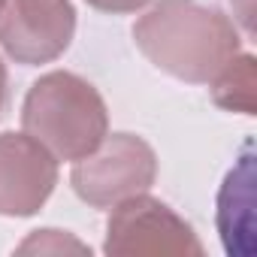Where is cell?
Masks as SVG:
<instances>
[{
	"instance_id": "cell-1",
	"label": "cell",
	"mask_w": 257,
	"mask_h": 257,
	"mask_svg": "<svg viewBox=\"0 0 257 257\" xmlns=\"http://www.w3.org/2000/svg\"><path fill=\"white\" fill-rule=\"evenodd\" d=\"M134 40L158 70L188 85H209L242 52L224 0H155L134 25Z\"/></svg>"
},
{
	"instance_id": "cell-2",
	"label": "cell",
	"mask_w": 257,
	"mask_h": 257,
	"mask_svg": "<svg viewBox=\"0 0 257 257\" xmlns=\"http://www.w3.org/2000/svg\"><path fill=\"white\" fill-rule=\"evenodd\" d=\"M22 127L58 161L76 164L106 140L109 112L88 79L52 70L31 85L22 106Z\"/></svg>"
},
{
	"instance_id": "cell-3",
	"label": "cell",
	"mask_w": 257,
	"mask_h": 257,
	"mask_svg": "<svg viewBox=\"0 0 257 257\" xmlns=\"http://www.w3.org/2000/svg\"><path fill=\"white\" fill-rule=\"evenodd\" d=\"M158 179V155L137 134H106V140L70 173V185L91 209H112L115 203L143 194Z\"/></svg>"
},
{
	"instance_id": "cell-4",
	"label": "cell",
	"mask_w": 257,
	"mask_h": 257,
	"mask_svg": "<svg viewBox=\"0 0 257 257\" xmlns=\"http://www.w3.org/2000/svg\"><path fill=\"white\" fill-rule=\"evenodd\" d=\"M103 254L109 257H137V254H203V242L194 227L173 212L158 197L134 194L112 206L106 221Z\"/></svg>"
},
{
	"instance_id": "cell-5",
	"label": "cell",
	"mask_w": 257,
	"mask_h": 257,
	"mask_svg": "<svg viewBox=\"0 0 257 257\" xmlns=\"http://www.w3.org/2000/svg\"><path fill=\"white\" fill-rule=\"evenodd\" d=\"M76 37V7L70 0H4L0 46L22 67L58 61Z\"/></svg>"
},
{
	"instance_id": "cell-6",
	"label": "cell",
	"mask_w": 257,
	"mask_h": 257,
	"mask_svg": "<svg viewBox=\"0 0 257 257\" xmlns=\"http://www.w3.org/2000/svg\"><path fill=\"white\" fill-rule=\"evenodd\" d=\"M58 185V158L28 134H0V215H37Z\"/></svg>"
},
{
	"instance_id": "cell-7",
	"label": "cell",
	"mask_w": 257,
	"mask_h": 257,
	"mask_svg": "<svg viewBox=\"0 0 257 257\" xmlns=\"http://www.w3.org/2000/svg\"><path fill=\"white\" fill-rule=\"evenodd\" d=\"M218 233L224 251L233 257L254 254V155L245 146L236 167L218 191Z\"/></svg>"
},
{
	"instance_id": "cell-8",
	"label": "cell",
	"mask_w": 257,
	"mask_h": 257,
	"mask_svg": "<svg viewBox=\"0 0 257 257\" xmlns=\"http://www.w3.org/2000/svg\"><path fill=\"white\" fill-rule=\"evenodd\" d=\"M212 88V100L227 109V112H242V115H254V88H257V61L251 52H239L233 55L221 73L209 82Z\"/></svg>"
},
{
	"instance_id": "cell-9",
	"label": "cell",
	"mask_w": 257,
	"mask_h": 257,
	"mask_svg": "<svg viewBox=\"0 0 257 257\" xmlns=\"http://www.w3.org/2000/svg\"><path fill=\"white\" fill-rule=\"evenodd\" d=\"M19 251L22 254H28V251H40V254H61V251H79V254H91V248L88 245H82L79 239H73V236H67V230H52V227H46V230H34L22 245H19Z\"/></svg>"
},
{
	"instance_id": "cell-10",
	"label": "cell",
	"mask_w": 257,
	"mask_h": 257,
	"mask_svg": "<svg viewBox=\"0 0 257 257\" xmlns=\"http://www.w3.org/2000/svg\"><path fill=\"white\" fill-rule=\"evenodd\" d=\"M88 7H94L97 13H109V16H131L146 10L152 0H85Z\"/></svg>"
},
{
	"instance_id": "cell-11",
	"label": "cell",
	"mask_w": 257,
	"mask_h": 257,
	"mask_svg": "<svg viewBox=\"0 0 257 257\" xmlns=\"http://www.w3.org/2000/svg\"><path fill=\"white\" fill-rule=\"evenodd\" d=\"M7 106H10V73H7L4 58H0V118L7 115Z\"/></svg>"
},
{
	"instance_id": "cell-12",
	"label": "cell",
	"mask_w": 257,
	"mask_h": 257,
	"mask_svg": "<svg viewBox=\"0 0 257 257\" xmlns=\"http://www.w3.org/2000/svg\"><path fill=\"white\" fill-rule=\"evenodd\" d=\"M0 10H4V0H0Z\"/></svg>"
}]
</instances>
